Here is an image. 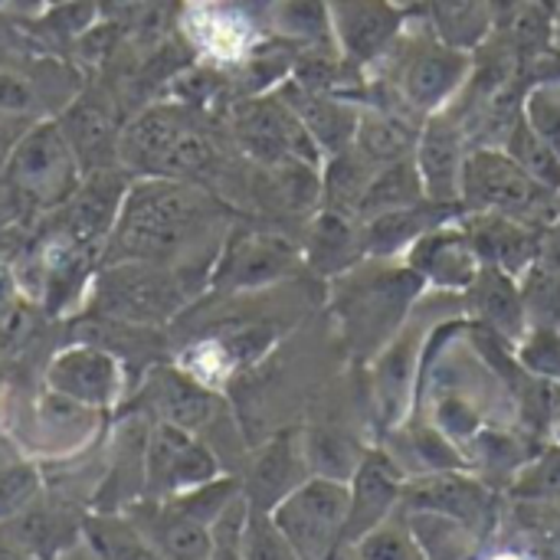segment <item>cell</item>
Returning a JSON list of instances; mask_svg holds the SVG:
<instances>
[{
    "mask_svg": "<svg viewBox=\"0 0 560 560\" xmlns=\"http://www.w3.org/2000/svg\"><path fill=\"white\" fill-rule=\"evenodd\" d=\"M472 75V52L443 43L413 10L390 52L368 72L364 102L417 121L450 108Z\"/></svg>",
    "mask_w": 560,
    "mask_h": 560,
    "instance_id": "obj_1",
    "label": "cell"
},
{
    "mask_svg": "<svg viewBox=\"0 0 560 560\" xmlns=\"http://www.w3.org/2000/svg\"><path fill=\"white\" fill-rule=\"evenodd\" d=\"M217 217V203L180 177H138L128 184L118 220L102 243V262H174Z\"/></svg>",
    "mask_w": 560,
    "mask_h": 560,
    "instance_id": "obj_2",
    "label": "cell"
},
{
    "mask_svg": "<svg viewBox=\"0 0 560 560\" xmlns=\"http://www.w3.org/2000/svg\"><path fill=\"white\" fill-rule=\"evenodd\" d=\"M463 213H499L532 226H551L560 217V194L528 177L502 144H476L463 164Z\"/></svg>",
    "mask_w": 560,
    "mask_h": 560,
    "instance_id": "obj_3",
    "label": "cell"
},
{
    "mask_svg": "<svg viewBox=\"0 0 560 560\" xmlns=\"http://www.w3.org/2000/svg\"><path fill=\"white\" fill-rule=\"evenodd\" d=\"M82 161L59 121L30 125L7 154L0 177L33 210H59L82 184Z\"/></svg>",
    "mask_w": 560,
    "mask_h": 560,
    "instance_id": "obj_4",
    "label": "cell"
},
{
    "mask_svg": "<svg viewBox=\"0 0 560 560\" xmlns=\"http://www.w3.org/2000/svg\"><path fill=\"white\" fill-rule=\"evenodd\" d=\"M351 492L348 482L308 476L269 515L299 560H338L345 551Z\"/></svg>",
    "mask_w": 560,
    "mask_h": 560,
    "instance_id": "obj_5",
    "label": "cell"
},
{
    "mask_svg": "<svg viewBox=\"0 0 560 560\" xmlns=\"http://www.w3.org/2000/svg\"><path fill=\"white\" fill-rule=\"evenodd\" d=\"M184 305L180 276L161 262H105L95 279V312L108 322L154 328Z\"/></svg>",
    "mask_w": 560,
    "mask_h": 560,
    "instance_id": "obj_6",
    "label": "cell"
},
{
    "mask_svg": "<svg viewBox=\"0 0 560 560\" xmlns=\"http://www.w3.org/2000/svg\"><path fill=\"white\" fill-rule=\"evenodd\" d=\"M230 128L243 154L253 158L266 171H276L285 164H315V167L325 164L322 148L312 141L299 115L276 92L240 98L233 105Z\"/></svg>",
    "mask_w": 560,
    "mask_h": 560,
    "instance_id": "obj_7",
    "label": "cell"
},
{
    "mask_svg": "<svg viewBox=\"0 0 560 560\" xmlns=\"http://www.w3.org/2000/svg\"><path fill=\"white\" fill-rule=\"evenodd\" d=\"M220 476V459L197 440V433L161 420L151 423L144 450V492L154 495V502L194 492Z\"/></svg>",
    "mask_w": 560,
    "mask_h": 560,
    "instance_id": "obj_8",
    "label": "cell"
},
{
    "mask_svg": "<svg viewBox=\"0 0 560 560\" xmlns=\"http://www.w3.org/2000/svg\"><path fill=\"white\" fill-rule=\"evenodd\" d=\"M341 285H348V302H341L345 322L354 341H368V348H381L384 331H394L410 305V299L423 289V282L400 262V269H387L381 276L361 279V269L351 266L341 272Z\"/></svg>",
    "mask_w": 560,
    "mask_h": 560,
    "instance_id": "obj_9",
    "label": "cell"
},
{
    "mask_svg": "<svg viewBox=\"0 0 560 560\" xmlns=\"http://www.w3.org/2000/svg\"><path fill=\"white\" fill-rule=\"evenodd\" d=\"M328 13L338 52L364 75L390 52L410 16L394 0H328Z\"/></svg>",
    "mask_w": 560,
    "mask_h": 560,
    "instance_id": "obj_10",
    "label": "cell"
},
{
    "mask_svg": "<svg viewBox=\"0 0 560 560\" xmlns=\"http://www.w3.org/2000/svg\"><path fill=\"white\" fill-rule=\"evenodd\" d=\"M46 387L89 410H112L125 394V368L115 351L95 341L62 348L46 368Z\"/></svg>",
    "mask_w": 560,
    "mask_h": 560,
    "instance_id": "obj_11",
    "label": "cell"
},
{
    "mask_svg": "<svg viewBox=\"0 0 560 560\" xmlns=\"http://www.w3.org/2000/svg\"><path fill=\"white\" fill-rule=\"evenodd\" d=\"M302 262V249L279 233L246 230L226 240L213 266V285L226 292L266 289L292 276Z\"/></svg>",
    "mask_w": 560,
    "mask_h": 560,
    "instance_id": "obj_12",
    "label": "cell"
},
{
    "mask_svg": "<svg viewBox=\"0 0 560 560\" xmlns=\"http://www.w3.org/2000/svg\"><path fill=\"white\" fill-rule=\"evenodd\" d=\"M469 154V131L456 108H443L420 125L413 164L420 171L423 190L430 203L440 207H459V184H463V164ZM463 210V207H459Z\"/></svg>",
    "mask_w": 560,
    "mask_h": 560,
    "instance_id": "obj_13",
    "label": "cell"
},
{
    "mask_svg": "<svg viewBox=\"0 0 560 560\" xmlns=\"http://www.w3.org/2000/svg\"><path fill=\"white\" fill-rule=\"evenodd\" d=\"M400 262L430 289H443V292H466L479 269L482 259L466 233V226L459 223V217L433 226L430 233H423L404 256Z\"/></svg>",
    "mask_w": 560,
    "mask_h": 560,
    "instance_id": "obj_14",
    "label": "cell"
},
{
    "mask_svg": "<svg viewBox=\"0 0 560 560\" xmlns=\"http://www.w3.org/2000/svg\"><path fill=\"white\" fill-rule=\"evenodd\" d=\"M404 486H407V472L397 466L390 453H377V450L364 453L354 476L348 479L351 509L345 528V551L400 512Z\"/></svg>",
    "mask_w": 560,
    "mask_h": 560,
    "instance_id": "obj_15",
    "label": "cell"
},
{
    "mask_svg": "<svg viewBox=\"0 0 560 560\" xmlns=\"http://www.w3.org/2000/svg\"><path fill=\"white\" fill-rule=\"evenodd\" d=\"M400 509L446 515L453 522H463L476 535H482V528L489 525V515H492V495L479 479H472L459 469H450V472H430V476L407 479Z\"/></svg>",
    "mask_w": 560,
    "mask_h": 560,
    "instance_id": "obj_16",
    "label": "cell"
},
{
    "mask_svg": "<svg viewBox=\"0 0 560 560\" xmlns=\"http://www.w3.org/2000/svg\"><path fill=\"white\" fill-rule=\"evenodd\" d=\"M197 121V112L184 102L174 105H151L138 112L118 135V161L141 177H158L167 154L180 141V135Z\"/></svg>",
    "mask_w": 560,
    "mask_h": 560,
    "instance_id": "obj_17",
    "label": "cell"
},
{
    "mask_svg": "<svg viewBox=\"0 0 560 560\" xmlns=\"http://www.w3.org/2000/svg\"><path fill=\"white\" fill-rule=\"evenodd\" d=\"M125 194H128V180L118 171L102 167L92 177H82L79 190L59 207V223L52 236L95 249L98 243L108 240Z\"/></svg>",
    "mask_w": 560,
    "mask_h": 560,
    "instance_id": "obj_18",
    "label": "cell"
},
{
    "mask_svg": "<svg viewBox=\"0 0 560 560\" xmlns=\"http://www.w3.org/2000/svg\"><path fill=\"white\" fill-rule=\"evenodd\" d=\"M272 92L299 115V121L305 125V131L322 148L325 158H331V154L354 144V131H358V118H361V102L358 98L315 92V89L295 82L292 75L282 79Z\"/></svg>",
    "mask_w": 560,
    "mask_h": 560,
    "instance_id": "obj_19",
    "label": "cell"
},
{
    "mask_svg": "<svg viewBox=\"0 0 560 560\" xmlns=\"http://www.w3.org/2000/svg\"><path fill=\"white\" fill-rule=\"evenodd\" d=\"M482 266H495L522 279L532 266L541 262V226L499 217V213H459Z\"/></svg>",
    "mask_w": 560,
    "mask_h": 560,
    "instance_id": "obj_20",
    "label": "cell"
},
{
    "mask_svg": "<svg viewBox=\"0 0 560 560\" xmlns=\"http://www.w3.org/2000/svg\"><path fill=\"white\" fill-rule=\"evenodd\" d=\"M308 476H312V469L305 459V440L282 433L272 443H266L259 450V456L253 459L249 479L243 482V495L249 499L253 509L272 512Z\"/></svg>",
    "mask_w": 560,
    "mask_h": 560,
    "instance_id": "obj_21",
    "label": "cell"
},
{
    "mask_svg": "<svg viewBox=\"0 0 560 560\" xmlns=\"http://www.w3.org/2000/svg\"><path fill=\"white\" fill-rule=\"evenodd\" d=\"M148 404L154 420L180 427V430H203L217 413V397L210 384L194 377L184 368H158L148 377Z\"/></svg>",
    "mask_w": 560,
    "mask_h": 560,
    "instance_id": "obj_22",
    "label": "cell"
},
{
    "mask_svg": "<svg viewBox=\"0 0 560 560\" xmlns=\"http://www.w3.org/2000/svg\"><path fill=\"white\" fill-rule=\"evenodd\" d=\"M459 207H440V203H417V207H404L394 213H381L371 220H361V249L371 259H394L404 256L423 233H430L433 226L459 217Z\"/></svg>",
    "mask_w": 560,
    "mask_h": 560,
    "instance_id": "obj_23",
    "label": "cell"
},
{
    "mask_svg": "<svg viewBox=\"0 0 560 560\" xmlns=\"http://www.w3.org/2000/svg\"><path fill=\"white\" fill-rule=\"evenodd\" d=\"M469 308L472 315L495 328L499 335L518 341L532 325H528V308H525V295H522V279L495 269V266H482L476 282L466 289Z\"/></svg>",
    "mask_w": 560,
    "mask_h": 560,
    "instance_id": "obj_24",
    "label": "cell"
},
{
    "mask_svg": "<svg viewBox=\"0 0 560 560\" xmlns=\"http://www.w3.org/2000/svg\"><path fill=\"white\" fill-rule=\"evenodd\" d=\"M420 125L410 115H400L394 108H381L371 102H361V118H358V131H354V148L377 167L397 164L413 158L417 151V138H420Z\"/></svg>",
    "mask_w": 560,
    "mask_h": 560,
    "instance_id": "obj_25",
    "label": "cell"
},
{
    "mask_svg": "<svg viewBox=\"0 0 560 560\" xmlns=\"http://www.w3.org/2000/svg\"><path fill=\"white\" fill-rule=\"evenodd\" d=\"M364 256L361 249V220L351 213H338L322 207L308 226V243H305V259L315 266L322 276H341L358 259Z\"/></svg>",
    "mask_w": 560,
    "mask_h": 560,
    "instance_id": "obj_26",
    "label": "cell"
},
{
    "mask_svg": "<svg viewBox=\"0 0 560 560\" xmlns=\"http://www.w3.org/2000/svg\"><path fill=\"white\" fill-rule=\"evenodd\" d=\"M266 30L272 33L276 43H285L295 52L335 46L328 0H269Z\"/></svg>",
    "mask_w": 560,
    "mask_h": 560,
    "instance_id": "obj_27",
    "label": "cell"
},
{
    "mask_svg": "<svg viewBox=\"0 0 560 560\" xmlns=\"http://www.w3.org/2000/svg\"><path fill=\"white\" fill-rule=\"evenodd\" d=\"M138 528L161 548L167 560H210V525L194 518L171 499L154 502L151 522L138 518Z\"/></svg>",
    "mask_w": 560,
    "mask_h": 560,
    "instance_id": "obj_28",
    "label": "cell"
},
{
    "mask_svg": "<svg viewBox=\"0 0 560 560\" xmlns=\"http://www.w3.org/2000/svg\"><path fill=\"white\" fill-rule=\"evenodd\" d=\"M190 39L217 62H243L253 46V23L236 10H220L210 3H197V10L187 16Z\"/></svg>",
    "mask_w": 560,
    "mask_h": 560,
    "instance_id": "obj_29",
    "label": "cell"
},
{
    "mask_svg": "<svg viewBox=\"0 0 560 560\" xmlns=\"http://www.w3.org/2000/svg\"><path fill=\"white\" fill-rule=\"evenodd\" d=\"M417 13L443 43L463 52H476L495 30L489 0H423Z\"/></svg>",
    "mask_w": 560,
    "mask_h": 560,
    "instance_id": "obj_30",
    "label": "cell"
},
{
    "mask_svg": "<svg viewBox=\"0 0 560 560\" xmlns=\"http://www.w3.org/2000/svg\"><path fill=\"white\" fill-rule=\"evenodd\" d=\"M423 560H482V535L433 512H404Z\"/></svg>",
    "mask_w": 560,
    "mask_h": 560,
    "instance_id": "obj_31",
    "label": "cell"
},
{
    "mask_svg": "<svg viewBox=\"0 0 560 560\" xmlns=\"http://www.w3.org/2000/svg\"><path fill=\"white\" fill-rule=\"evenodd\" d=\"M82 538L98 560H167L161 548L138 528V522L121 518L115 512L85 518Z\"/></svg>",
    "mask_w": 560,
    "mask_h": 560,
    "instance_id": "obj_32",
    "label": "cell"
},
{
    "mask_svg": "<svg viewBox=\"0 0 560 560\" xmlns=\"http://www.w3.org/2000/svg\"><path fill=\"white\" fill-rule=\"evenodd\" d=\"M423 200H427V190H423L420 171H417L413 158H407V161L377 167V174L371 177V184H368V190L361 197L358 220H371V217H381V213L417 207Z\"/></svg>",
    "mask_w": 560,
    "mask_h": 560,
    "instance_id": "obj_33",
    "label": "cell"
},
{
    "mask_svg": "<svg viewBox=\"0 0 560 560\" xmlns=\"http://www.w3.org/2000/svg\"><path fill=\"white\" fill-rule=\"evenodd\" d=\"M499 144L509 151V158H512L528 177H535L541 187L560 194V154L548 144V141H541V138L525 125L522 115L512 121V128L505 131V138H502Z\"/></svg>",
    "mask_w": 560,
    "mask_h": 560,
    "instance_id": "obj_34",
    "label": "cell"
},
{
    "mask_svg": "<svg viewBox=\"0 0 560 560\" xmlns=\"http://www.w3.org/2000/svg\"><path fill=\"white\" fill-rule=\"evenodd\" d=\"M515 358L528 377L560 384V328L558 325H532L515 341Z\"/></svg>",
    "mask_w": 560,
    "mask_h": 560,
    "instance_id": "obj_35",
    "label": "cell"
},
{
    "mask_svg": "<svg viewBox=\"0 0 560 560\" xmlns=\"http://www.w3.org/2000/svg\"><path fill=\"white\" fill-rule=\"evenodd\" d=\"M522 118L560 154V79H535L525 85Z\"/></svg>",
    "mask_w": 560,
    "mask_h": 560,
    "instance_id": "obj_36",
    "label": "cell"
},
{
    "mask_svg": "<svg viewBox=\"0 0 560 560\" xmlns=\"http://www.w3.org/2000/svg\"><path fill=\"white\" fill-rule=\"evenodd\" d=\"M39 472L33 463L0 466V522H13L30 512L39 499Z\"/></svg>",
    "mask_w": 560,
    "mask_h": 560,
    "instance_id": "obj_37",
    "label": "cell"
},
{
    "mask_svg": "<svg viewBox=\"0 0 560 560\" xmlns=\"http://www.w3.org/2000/svg\"><path fill=\"white\" fill-rule=\"evenodd\" d=\"M243 560H299V555L276 528L272 515L249 505V518L243 528Z\"/></svg>",
    "mask_w": 560,
    "mask_h": 560,
    "instance_id": "obj_38",
    "label": "cell"
},
{
    "mask_svg": "<svg viewBox=\"0 0 560 560\" xmlns=\"http://www.w3.org/2000/svg\"><path fill=\"white\" fill-rule=\"evenodd\" d=\"M69 121H59L79 154V161L112 141V115L98 105H72Z\"/></svg>",
    "mask_w": 560,
    "mask_h": 560,
    "instance_id": "obj_39",
    "label": "cell"
},
{
    "mask_svg": "<svg viewBox=\"0 0 560 560\" xmlns=\"http://www.w3.org/2000/svg\"><path fill=\"white\" fill-rule=\"evenodd\" d=\"M249 518V499L240 492L223 515L210 525V560H243V528Z\"/></svg>",
    "mask_w": 560,
    "mask_h": 560,
    "instance_id": "obj_40",
    "label": "cell"
},
{
    "mask_svg": "<svg viewBox=\"0 0 560 560\" xmlns=\"http://www.w3.org/2000/svg\"><path fill=\"white\" fill-rule=\"evenodd\" d=\"M522 495H558L560 492V443L538 456L518 479Z\"/></svg>",
    "mask_w": 560,
    "mask_h": 560,
    "instance_id": "obj_41",
    "label": "cell"
},
{
    "mask_svg": "<svg viewBox=\"0 0 560 560\" xmlns=\"http://www.w3.org/2000/svg\"><path fill=\"white\" fill-rule=\"evenodd\" d=\"M36 112V89L10 72V69H0V118H23Z\"/></svg>",
    "mask_w": 560,
    "mask_h": 560,
    "instance_id": "obj_42",
    "label": "cell"
},
{
    "mask_svg": "<svg viewBox=\"0 0 560 560\" xmlns=\"http://www.w3.org/2000/svg\"><path fill=\"white\" fill-rule=\"evenodd\" d=\"M20 302V276L13 272V266L0 262V312Z\"/></svg>",
    "mask_w": 560,
    "mask_h": 560,
    "instance_id": "obj_43",
    "label": "cell"
},
{
    "mask_svg": "<svg viewBox=\"0 0 560 560\" xmlns=\"http://www.w3.org/2000/svg\"><path fill=\"white\" fill-rule=\"evenodd\" d=\"M20 210H23V203L16 200V194L10 190V184L0 177V230H3V226L20 213Z\"/></svg>",
    "mask_w": 560,
    "mask_h": 560,
    "instance_id": "obj_44",
    "label": "cell"
},
{
    "mask_svg": "<svg viewBox=\"0 0 560 560\" xmlns=\"http://www.w3.org/2000/svg\"><path fill=\"white\" fill-rule=\"evenodd\" d=\"M16 138H20V135H10L7 125H3V118H0V171H3V164H7V154H10V148L16 144Z\"/></svg>",
    "mask_w": 560,
    "mask_h": 560,
    "instance_id": "obj_45",
    "label": "cell"
},
{
    "mask_svg": "<svg viewBox=\"0 0 560 560\" xmlns=\"http://www.w3.org/2000/svg\"><path fill=\"white\" fill-rule=\"evenodd\" d=\"M56 560H98V558H95V555L89 551V545L82 541V545H69V548H66V551H62Z\"/></svg>",
    "mask_w": 560,
    "mask_h": 560,
    "instance_id": "obj_46",
    "label": "cell"
},
{
    "mask_svg": "<svg viewBox=\"0 0 560 560\" xmlns=\"http://www.w3.org/2000/svg\"><path fill=\"white\" fill-rule=\"evenodd\" d=\"M0 560H36L33 555L20 551V548H0Z\"/></svg>",
    "mask_w": 560,
    "mask_h": 560,
    "instance_id": "obj_47",
    "label": "cell"
},
{
    "mask_svg": "<svg viewBox=\"0 0 560 560\" xmlns=\"http://www.w3.org/2000/svg\"><path fill=\"white\" fill-rule=\"evenodd\" d=\"M397 7H404L407 13H413V10H420L423 7V0H394Z\"/></svg>",
    "mask_w": 560,
    "mask_h": 560,
    "instance_id": "obj_48",
    "label": "cell"
},
{
    "mask_svg": "<svg viewBox=\"0 0 560 560\" xmlns=\"http://www.w3.org/2000/svg\"><path fill=\"white\" fill-rule=\"evenodd\" d=\"M541 3H545V7H551L555 13H560V0H541Z\"/></svg>",
    "mask_w": 560,
    "mask_h": 560,
    "instance_id": "obj_49",
    "label": "cell"
},
{
    "mask_svg": "<svg viewBox=\"0 0 560 560\" xmlns=\"http://www.w3.org/2000/svg\"><path fill=\"white\" fill-rule=\"evenodd\" d=\"M555 436H558V443H560V407H558V413H555Z\"/></svg>",
    "mask_w": 560,
    "mask_h": 560,
    "instance_id": "obj_50",
    "label": "cell"
},
{
    "mask_svg": "<svg viewBox=\"0 0 560 560\" xmlns=\"http://www.w3.org/2000/svg\"><path fill=\"white\" fill-rule=\"evenodd\" d=\"M555 46H560V13H558V33H555Z\"/></svg>",
    "mask_w": 560,
    "mask_h": 560,
    "instance_id": "obj_51",
    "label": "cell"
},
{
    "mask_svg": "<svg viewBox=\"0 0 560 560\" xmlns=\"http://www.w3.org/2000/svg\"><path fill=\"white\" fill-rule=\"evenodd\" d=\"M115 3H144V0H115Z\"/></svg>",
    "mask_w": 560,
    "mask_h": 560,
    "instance_id": "obj_52",
    "label": "cell"
},
{
    "mask_svg": "<svg viewBox=\"0 0 560 560\" xmlns=\"http://www.w3.org/2000/svg\"><path fill=\"white\" fill-rule=\"evenodd\" d=\"M56 3H66V0H46V7H56Z\"/></svg>",
    "mask_w": 560,
    "mask_h": 560,
    "instance_id": "obj_53",
    "label": "cell"
},
{
    "mask_svg": "<svg viewBox=\"0 0 560 560\" xmlns=\"http://www.w3.org/2000/svg\"><path fill=\"white\" fill-rule=\"evenodd\" d=\"M492 560H518V558H512V555H502V558H492Z\"/></svg>",
    "mask_w": 560,
    "mask_h": 560,
    "instance_id": "obj_54",
    "label": "cell"
},
{
    "mask_svg": "<svg viewBox=\"0 0 560 560\" xmlns=\"http://www.w3.org/2000/svg\"><path fill=\"white\" fill-rule=\"evenodd\" d=\"M190 3H213V0H190Z\"/></svg>",
    "mask_w": 560,
    "mask_h": 560,
    "instance_id": "obj_55",
    "label": "cell"
},
{
    "mask_svg": "<svg viewBox=\"0 0 560 560\" xmlns=\"http://www.w3.org/2000/svg\"><path fill=\"white\" fill-rule=\"evenodd\" d=\"M0 3H10V0H0Z\"/></svg>",
    "mask_w": 560,
    "mask_h": 560,
    "instance_id": "obj_56",
    "label": "cell"
}]
</instances>
